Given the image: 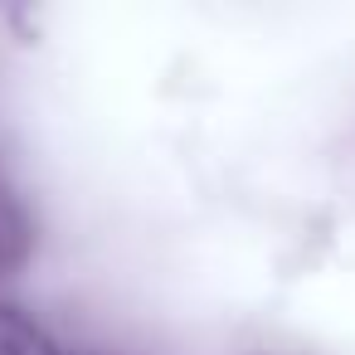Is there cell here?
<instances>
[{"label":"cell","instance_id":"obj_1","mask_svg":"<svg viewBox=\"0 0 355 355\" xmlns=\"http://www.w3.org/2000/svg\"><path fill=\"white\" fill-rule=\"evenodd\" d=\"M0 355H59V345L15 306H0Z\"/></svg>","mask_w":355,"mask_h":355}]
</instances>
